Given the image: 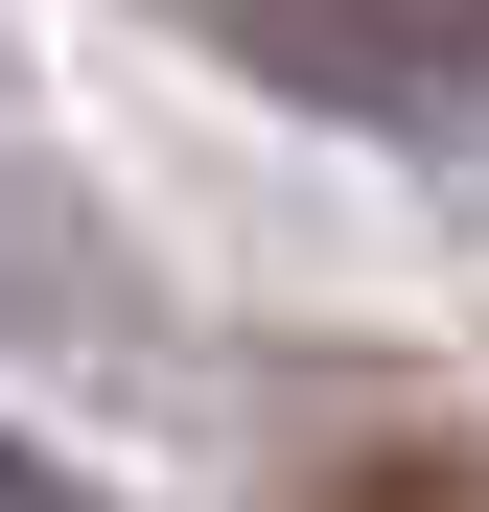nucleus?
<instances>
[{
  "label": "nucleus",
  "instance_id": "obj_1",
  "mask_svg": "<svg viewBox=\"0 0 489 512\" xmlns=\"http://www.w3.org/2000/svg\"><path fill=\"white\" fill-rule=\"evenodd\" d=\"M0 512H94V489H70V466H47V443H0Z\"/></svg>",
  "mask_w": 489,
  "mask_h": 512
}]
</instances>
